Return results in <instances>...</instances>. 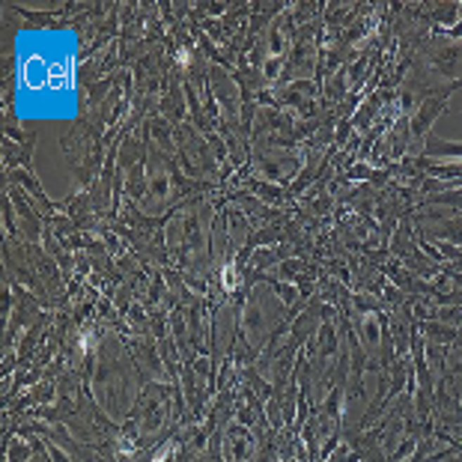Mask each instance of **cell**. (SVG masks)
<instances>
[{
    "mask_svg": "<svg viewBox=\"0 0 462 462\" xmlns=\"http://www.w3.org/2000/svg\"><path fill=\"white\" fill-rule=\"evenodd\" d=\"M245 191L254 194L257 200H263L266 206H283L286 200H290V191H286L283 185H274V182L259 179L257 173H251V177L245 179Z\"/></svg>",
    "mask_w": 462,
    "mask_h": 462,
    "instance_id": "obj_1",
    "label": "cell"
},
{
    "mask_svg": "<svg viewBox=\"0 0 462 462\" xmlns=\"http://www.w3.org/2000/svg\"><path fill=\"white\" fill-rule=\"evenodd\" d=\"M9 182H12V185H21V188L27 191L30 197L39 200V203H42L48 212H54V209H57V206H54V200L45 194V188L39 185V179H36V170H24V167L12 170V173H9Z\"/></svg>",
    "mask_w": 462,
    "mask_h": 462,
    "instance_id": "obj_3",
    "label": "cell"
},
{
    "mask_svg": "<svg viewBox=\"0 0 462 462\" xmlns=\"http://www.w3.org/2000/svg\"><path fill=\"white\" fill-rule=\"evenodd\" d=\"M340 442H343V430H337V432H331L326 442H322V447H319V462H326V459H331V454L340 447Z\"/></svg>",
    "mask_w": 462,
    "mask_h": 462,
    "instance_id": "obj_8",
    "label": "cell"
},
{
    "mask_svg": "<svg viewBox=\"0 0 462 462\" xmlns=\"http://www.w3.org/2000/svg\"><path fill=\"white\" fill-rule=\"evenodd\" d=\"M430 18L435 21V27L451 30V27H456V24L462 21V4H439L430 12Z\"/></svg>",
    "mask_w": 462,
    "mask_h": 462,
    "instance_id": "obj_5",
    "label": "cell"
},
{
    "mask_svg": "<svg viewBox=\"0 0 462 462\" xmlns=\"http://www.w3.org/2000/svg\"><path fill=\"white\" fill-rule=\"evenodd\" d=\"M307 271V263L302 257H290V259H283V263L278 266V271L271 274L274 281H283V283H295L298 281V274Z\"/></svg>",
    "mask_w": 462,
    "mask_h": 462,
    "instance_id": "obj_6",
    "label": "cell"
},
{
    "mask_svg": "<svg viewBox=\"0 0 462 462\" xmlns=\"http://www.w3.org/2000/svg\"><path fill=\"white\" fill-rule=\"evenodd\" d=\"M257 421H259V415H257V411H254L251 406L245 403V399H242V403H236V411H233V423H239V427H248V430H251Z\"/></svg>",
    "mask_w": 462,
    "mask_h": 462,
    "instance_id": "obj_7",
    "label": "cell"
},
{
    "mask_svg": "<svg viewBox=\"0 0 462 462\" xmlns=\"http://www.w3.org/2000/svg\"><path fill=\"white\" fill-rule=\"evenodd\" d=\"M418 328H421L423 337H427V343H432V346H454L456 337H459V328L444 326V322H439V319L418 322Z\"/></svg>",
    "mask_w": 462,
    "mask_h": 462,
    "instance_id": "obj_4",
    "label": "cell"
},
{
    "mask_svg": "<svg viewBox=\"0 0 462 462\" xmlns=\"http://www.w3.org/2000/svg\"><path fill=\"white\" fill-rule=\"evenodd\" d=\"M4 221H6V230H9V236H12V239H15V236H18V218H15V212H12V203H9V200L4 203Z\"/></svg>",
    "mask_w": 462,
    "mask_h": 462,
    "instance_id": "obj_9",
    "label": "cell"
},
{
    "mask_svg": "<svg viewBox=\"0 0 462 462\" xmlns=\"http://www.w3.org/2000/svg\"><path fill=\"white\" fill-rule=\"evenodd\" d=\"M33 462H51V456H39V459H33Z\"/></svg>",
    "mask_w": 462,
    "mask_h": 462,
    "instance_id": "obj_10",
    "label": "cell"
},
{
    "mask_svg": "<svg viewBox=\"0 0 462 462\" xmlns=\"http://www.w3.org/2000/svg\"><path fill=\"white\" fill-rule=\"evenodd\" d=\"M421 158H439V161H462V141H447V137H439V134H427L423 141V149H421Z\"/></svg>",
    "mask_w": 462,
    "mask_h": 462,
    "instance_id": "obj_2",
    "label": "cell"
}]
</instances>
